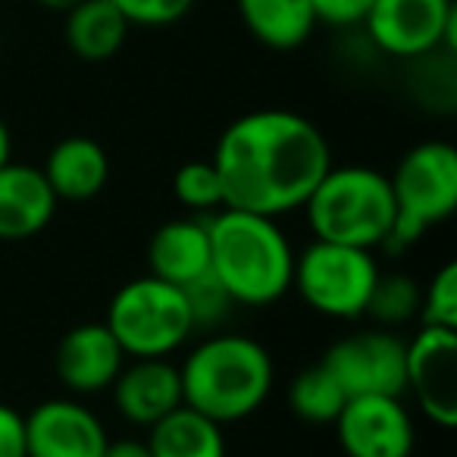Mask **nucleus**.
<instances>
[{
    "mask_svg": "<svg viewBox=\"0 0 457 457\" xmlns=\"http://www.w3.org/2000/svg\"><path fill=\"white\" fill-rule=\"evenodd\" d=\"M226 207L257 216L301 210L332 166L326 135L292 110H254L228 122L213 151Z\"/></svg>",
    "mask_w": 457,
    "mask_h": 457,
    "instance_id": "1",
    "label": "nucleus"
},
{
    "mask_svg": "<svg viewBox=\"0 0 457 457\" xmlns=\"http://www.w3.org/2000/svg\"><path fill=\"white\" fill-rule=\"evenodd\" d=\"M210 273L232 301L270 307L292 292L295 251L273 216L222 207L207 220Z\"/></svg>",
    "mask_w": 457,
    "mask_h": 457,
    "instance_id": "2",
    "label": "nucleus"
},
{
    "mask_svg": "<svg viewBox=\"0 0 457 457\" xmlns=\"http://www.w3.org/2000/svg\"><path fill=\"white\" fill-rule=\"evenodd\" d=\"M182 401L216 423H238L273 392V357L257 338L210 332L179 367Z\"/></svg>",
    "mask_w": 457,
    "mask_h": 457,
    "instance_id": "3",
    "label": "nucleus"
},
{
    "mask_svg": "<svg viewBox=\"0 0 457 457\" xmlns=\"http://www.w3.org/2000/svg\"><path fill=\"white\" fill-rule=\"evenodd\" d=\"M304 210L317 242L386 248L395 226L392 182L370 166H329Z\"/></svg>",
    "mask_w": 457,
    "mask_h": 457,
    "instance_id": "4",
    "label": "nucleus"
},
{
    "mask_svg": "<svg viewBox=\"0 0 457 457\" xmlns=\"http://www.w3.org/2000/svg\"><path fill=\"white\" fill-rule=\"evenodd\" d=\"M388 182L395 195V226L386 248L401 251L454 213L457 151L448 141H423L398 160Z\"/></svg>",
    "mask_w": 457,
    "mask_h": 457,
    "instance_id": "5",
    "label": "nucleus"
},
{
    "mask_svg": "<svg viewBox=\"0 0 457 457\" xmlns=\"http://www.w3.org/2000/svg\"><path fill=\"white\" fill-rule=\"evenodd\" d=\"M104 323L126 357H170L195 332L185 292L151 273L113 295Z\"/></svg>",
    "mask_w": 457,
    "mask_h": 457,
    "instance_id": "6",
    "label": "nucleus"
},
{
    "mask_svg": "<svg viewBox=\"0 0 457 457\" xmlns=\"http://www.w3.org/2000/svg\"><path fill=\"white\" fill-rule=\"evenodd\" d=\"M376 279H379V263H376L373 251L367 248L313 238V245L295 254L292 288L320 317H363Z\"/></svg>",
    "mask_w": 457,
    "mask_h": 457,
    "instance_id": "7",
    "label": "nucleus"
},
{
    "mask_svg": "<svg viewBox=\"0 0 457 457\" xmlns=\"http://www.w3.org/2000/svg\"><path fill=\"white\" fill-rule=\"evenodd\" d=\"M373 45L401 60L426 57L436 47L454 51L457 10L451 0H373L363 16Z\"/></svg>",
    "mask_w": 457,
    "mask_h": 457,
    "instance_id": "8",
    "label": "nucleus"
},
{
    "mask_svg": "<svg viewBox=\"0 0 457 457\" xmlns=\"http://www.w3.org/2000/svg\"><path fill=\"white\" fill-rule=\"evenodd\" d=\"M323 363L348 398L357 395H392L404 398L407 342L392 329H361L338 338L323 354Z\"/></svg>",
    "mask_w": 457,
    "mask_h": 457,
    "instance_id": "9",
    "label": "nucleus"
},
{
    "mask_svg": "<svg viewBox=\"0 0 457 457\" xmlns=\"http://www.w3.org/2000/svg\"><path fill=\"white\" fill-rule=\"evenodd\" d=\"M442 429L457 423V329L420 326L407 342L404 395Z\"/></svg>",
    "mask_w": 457,
    "mask_h": 457,
    "instance_id": "10",
    "label": "nucleus"
},
{
    "mask_svg": "<svg viewBox=\"0 0 457 457\" xmlns=\"http://www.w3.org/2000/svg\"><path fill=\"white\" fill-rule=\"evenodd\" d=\"M338 445L348 457H411L417 445L413 417L392 395H357L336 417Z\"/></svg>",
    "mask_w": 457,
    "mask_h": 457,
    "instance_id": "11",
    "label": "nucleus"
},
{
    "mask_svg": "<svg viewBox=\"0 0 457 457\" xmlns=\"http://www.w3.org/2000/svg\"><path fill=\"white\" fill-rule=\"evenodd\" d=\"M107 429L95 411L76 398L41 401L26 413L29 457H104Z\"/></svg>",
    "mask_w": 457,
    "mask_h": 457,
    "instance_id": "12",
    "label": "nucleus"
},
{
    "mask_svg": "<svg viewBox=\"0 0 457 457\" xmlns=\"http://www.w3.org/2000/svg\"><path fill=\"white\" fill-rule=\"evenodd\" d=\"M126 363L107 323H79L57 342L54 351V373L72 395L107 392Z\"/></svg>",
    "mask_w": 457,
    "mask_h": 457,
    "instance_id": "13",
    "label": "nucleus"
},
{
    "mask_svg": "<svg viewBox=\"0 0 457 457\" xmlns=\"http://www.w3.org/2000/svg\"><path fill=\"white\" fill-rule=\"evenodd\" d=\"M110 388L120 417L135 426H154L185 404L179 367L166 357H132V363H122Z\"/></svg>",
    "mask_w": 457,
    "mask_h": 457,
    "instance_id": "14",
    "label": "nucleus"
},
{
    "mask_svg": "<svg viewBox=\"0 0 457 457\" xmlns=\"http://www.w3.org/2000/svg\"><path fill=\"white\" fill-rule=\"evenodd\" d=\"M57 195L45 172L26 163L0 166V242H29L51 226Z\"/></svg>",
    "mask_w": 457,
    "mask_h": 457,
    "instance_id": "15",
    "label": "nucleus"
},
{
    "mask_svg": "<svg viewBox=\"0 0 457 457\" xmlns=\"http://www.w3.org/2000/svg\"><path fill=\"white\" fill-rule=\"evenodd\" d=\"M147 270L170 286H188L210 270V232L201 220H170L147 242Z\"/></svg>",
    "mask_w": 457,
    "mask_h": 457,
    "instance_id": "16",
    "label": "nucleus"
},
{
    "mask_svg": "<svg viewBox=\"0 0 457 457\" xmlns=\"http://www.w3.org/2000/svg\"><path fill=\"white\" fill-rule=\"evenodd\" d=\"M41 172L57 201H91L107 188L110 157L95 138L70 135L51 147Z\"/></svg>",
    "mask_w": 457,
    "mask_h": 457,
    "instance_id": "17",
    "label": "nucleus"
},
{
    "mask_svg": "<svg viewBox=\"0 0 457 457\" xmlns=\"http://www.w3.org/2000/svg\"><path fill=\"white\" fill-rule=\"evenodd\" d=\"M147 448L154 457H226L222 423L182 404L147 426Z\"/></svg>",
    "mask_w": 457,
    "mask_h": 457,
    "instance_id": "18",
    "label": "nucleus"
},
{
    "mask_svg": "<svg viewBox=\"0 0 457 457\" xmlns=\"http://www.w3.org/2000/svg\"><path fill=\"white\" fill-rule=\"evenodd\" d=\"M238 13L245 29L270 51H295L317 29L311 0H238Z\"/></svg>",
    "mask_w": 457,
    "mask_h": 457,
    "instance_id": "19",
    "label": "nucleus"
},
{
    "mask_svg": "<svg viewBox=\"0 0 457 457\" xmlns=\"http://www.w3.org/2000/svg\"><path fill=\"white\" fill-rule=\"evenodd\" d=\"M129 22L110 0H82L66 13V45L79 60L101 63L122 47Z\"/></svg>",
    "mask_w": 457,
    "mask_h": 457,
    "instance_id": "20",
    "label": "nucleus"
},
{
    "mask_svg": "<svg viewBox=\"0 0 457 457\" xmlns=\"http://www.w3.org/2000/svg\"><path fill=\"white\" fill-rule=\"evenodd\" d=\"M345 401H348V395H345V388L338 386V379L323 363L301 370L292 379V386H288V407L304 423H336Z\"/></svg>",
    "mask_w": 457,
    "mask_h": 457,
    "instance_id": "21",
    "label": "nucleus"
},
{
    "mask_svg": "<svg viewBox=\"0 0 457 457\" xmlns=\"http://www.w3.org/2000/svg\"><path fill=\"white\" fill-rule=\"evenodd\" d=\"M420 295L423 288L407 273H379L367 301V317L382 329H395L411 320H420Z\"/></svg>",
    "mask_w": 457,
    "mask_h": 457,
    "instance_id": "22",
    "label": "nucleus"
},
{
    "mask_svg": "<svg viewBox=\"0 0 457 457\" xmlns=\"http://www.w3.org/2000/svg\"><path fill=\"white\" fill-rule=\"evenodd\" d=\"M172 195L182 207L188 210H216L226 207V195H222V179L216 172L213 160H191L182 163L172 176Z\"/></svg>",
    "mask_w": 457,
    "mask_h": 457,
    "instance_id": "23",
    "label": "nucleus"
},
{
    "mask_svg": "<svg viewBox=\"0 0 457 457\" xmlns=\"http://www.w3.org/2000/svg\"><path fill=\"white\" fill-rule=\"evenodd\" d=\"M182 292H185V301H188V313H191L195 332L197 329L201 332L220 329V326L228 320V313H232V307H236L232 295L222 288V282L216 279L210 270L204 276H197L195 282L182 286Z\"/></svg>",
    "mask_w": 457,
    "mask_h": 457,
    "instance_id": "24",
    "label": "nucleus"
},
{
    "mask_svg": "<svg viewBox=\"0 0 457 457\" xmlns=\"http://www.w3.org/2000/svg\"><path fill=\"white\" fill-rule=\"evenodd\" d=\"M420 326L457 329V263H442L420 295Z\"/></svg>",
    "mask_w": 457,
    "mask_h": 457,
    "instance_id": "25",
    "label": "nucleus"
},
{
    "mask_svg": "<svg viewBox=\"0 0 457 457\" xmlns=\"http://www.w3.org/2000/svg\"><path fill=\"white\" fill-rule=\"evenodd\" d=\"M129 26H145V29H160L172 26L182 16H188V10L195 7V0H110Z\"/></svg>",
    "mask_w": 457,
    "mask_h": 457,
    "instance_id": "26",
    "label": "nucleus"
},
{
    "mask_svg": "<svg viewBox=\"0 0 457 457\" xmlns=\"http://www.w3.org/2000/svg\"><path fill=\"white\" fill-rule=\"evenodd\" d=\"M317 22H329V26H354L363 22L370 13L373 0H311Z\"/></svg>",
    "mask_w": 457,
    "mask_h": 457,
    "instance_id": "27",
    "label": "nucleus"
},
{
    "mask_svg": "<svg viewBox=\"0 0 457 457\" xmlns=\"http://www.w3.org/2000/svg\"><path fill=\"white\" fill-rule=\"evenodd\" d=\"M0 457H29L26 417L4 401H0Z\"/></svg>",
    "mask_w": 457,
    "mask_h": 457,
    "instance_id": "28",
    "label": "nucleus"
},
{
    "mask_svg": "<svg viewBox=\"0 0 457 457\" xmlns=\"http://www.w3.org/2000/svg\"><path fill=\"white\" fill-rule=\"evenodd\" d=\"M104 457H154L147 442L141 438H120V442H107V451Z\"/></svg>",
    "mask_w": 457,
    "mask_h": 457,
    "instance_id": "29",
    "label": "nucleus"
},
{
    "mask_svg": "<svg viewBox=\"0 0 457 457\" xmlns=\"http://www.w3.org/2000/svg\"><path fill=\"white\" fill-rule=\"evenodd\" d=\"M10 157H13V135H10L7 122L0 120V166L10 163Z\"/></svg>",
    "mask_w": 457,
    "mask_h": 457,
    "instance_id": "30",
    "label": "nucleus"
},
{
    "mask_svg": "<svg viewBox=\"0 0 457 457\" xmlns=\"http://www.w3.org/2000/svg\"><path fill=\"white\" fill-rule=\"evenodd\" d=\"M41 7H47V10H57V13H70L76 4H82V0H38Z\"/></svg>",
    "mask_w": 457,
    "mask_h": 457,
    "instance_id": "31",
    "label": "nucleus"
}]
</instances>
